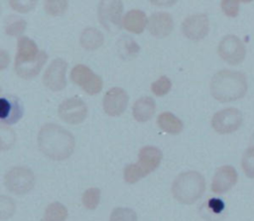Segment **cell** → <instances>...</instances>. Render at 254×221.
<instances>
[{
	"instance_id": "1",
	"label": "cell",
	"mask_w": 254,
	"mask_h": 221,
	"mask_svg": "<svg viewBox=\"0 0 254 221\" xmlns=\"http://www.w3.org/2000/svg\"><path fill=\"white\" fill-rule=\"evenodd\" d=\"M73 136L57 124H45L38 135L41 152L55 161H63L71 156L74 150Z\"/></svg>"
},
{
	"instance_id": "2",
	"label": "cell",
	"mask_w": 254,
	"mask_h": 221,
	"mask_svg": "<svg viewBox=\"0 0 254 221\" xmlns=\"http://www.w3.org/2000/svg\"><path fill=\"white\" fill-rule=\"evenodd\" d=\"M209 87L214 99L220 102H231L245 96L248 82L244 73L222 69L212 76Z\"/></svg>"
},
{
	"instance_id": "3",
	"label": "cell",
	"mask_w": 254,
	"mask_h": 221,
	"mask_svg": "<svg viewBox=\"0 0 254 221\" xmlns=\"http://www.w3.org/2000/svg\"><path fill=\"white\" fill-rule=\"evenodd\" d=\"M47 58V54L39 51L34 41L28 37H21L18 41L15 71L22 78H32L40 72Z\"/></svg>"
},
{
	"instance_id": "4",
	"label": "cell",
	"mask_w": 254,
	"mask_h": 221,
	"mask_svg": "<svg viewBox=\"0 0 254 221\" xmlns=\"http://www.w3.org/2000/svg\"><path fill=\"white\" fill-rule=\"evenodd\" d=\"M205 190V180L202 174L195 170L180 173L172 184L175 199L183 204H192L201 197Z\"/></svg>"
},
{
	"instance_id": "5",
	"label": "cell",
	"mask_w": 254,
	"mask_h": 221,
	"mask_svg": "<svg viewBox=\"0 0 254 221\" xmlns=\"http://www.w3.org/2000/svg\"><path fill=\"white\" fill-rule=\"evenodd\" d=\"M4 182L9 191L15 194H25L34 187L35 175L28 167L15 166L7 171Z\"/></svg>"
},
{
	"instance_id": "6",
	"label": "cell",
	"mask_w": 254,
	"mask_h": 221,
	"mask_svg": "<svg viewBox=\"0 0 254 221\" xmlns=\"http://www.w3.org/2000/svg\"><path fill=\"white\" fill-rule=\"evenodd\" d=\"M123 3L118 0L100 1L98 5V19L100 24L111 33L121 29V15Z\"/></svg>"
},
{
	"instance_id": "7",
	"label": "cell",
	"mask_w": 254,
	"mask_h": 221,
	"mask_svg": "<svg viewBox=\"0 0 254 221\" xmlns=\"http://www.w3.org/2000/svg\"><path fill=\"white\" fill-rule=\"evenodd\" d=\"M217 53L219 56L229 64L241 63L246 55V48L243 42L235 35L224 36L218 44Z\"/></svg>"
},
{
	"instance_id": "8",
	"label": "cell",
	"mask_w": 254,
	"mask_h": 221,
	"mask_svg": "<svg viewBox=\"0 0 254 221\" xmlns=\"http://www.w3.org/2000/svg\"><path fill=\"white\" fill-rule=\"evenodd\" d=\"M243 122V115L233 107L224 108L216 112L211 119V126L219 134H230L240 128Z\"/></svg>"
},
{
	"instance_id": "9",
	"label": "cell",
	"mask_w": 254,
	"mask_h": 221,
	"mask_svg": "<svg viewBox=\"0 0 254 221\" xmlns=\"http://www.w3.org/2000/svg\"><path fill=\"white\" fill-rule=\"evenodd\" d=\"M70 79L90 95L96 94L102 89L101 77L84 64H76L71 69Z\"/></svg>"
},
{
	"instance_id": "10",
	"label": "cell",
	"mask_w": 254,
	"mask_h": 221,
	"mask_svg": "<svg viewBox=\"0 0 254 221\" xmlns=\"http://www.w3.org/2000/svg\"><path fill=\"white\" fill-rule=\"evenodd\" d=\"M87 115V107L85 103L78 97H70L65 99L59 106L60 118L68 124H79Z\"/></svg>"
},
{
	"instance_id": "11",
	"label": "cell",
	"mask_w": 254,
	"mask_h": 221,
	"mask_svg": "<svg viewBox=\"0 0 254 221\" xmlns=\"http://www.w3.org/2000/svg\"><path fill=\"white\" fill-rule=\"evenodd\" d=\"M67 63L62 58H56L54 59L51 64L46 69L43 81L44 84L54 90H62L65 87L66 81H65V72H66Z\"/></svg>"
},
{
	"instance_id": "12",
	"label": "cell",
	"mask_w": 254,
	"mask_h": 221,
	"mask_svg": "<svg viewBox=\"0 0 254 221\" xmlns=\"http://www.w3.org/2000/svg\"><path fill=\"white\" fill-rule=\"evenodd\" d=\"M209 30V21L205 14H194L187 17L182 24L184 35L193 41L203 39Z\"/></svg>"
},
{
	"instance_id": "13",
	"label": "cell",
	"mask_w": 254,
	"mask_h": 221,
	"mask_svg": "<svg viewBox=\"0 0 254 221\" xmlns=\"http://www.w3.org/2000/svg\"><path fill=\"white\" fill-rule=\"evenodd\" d=\"M128 104V95L126 91L120 87L109 89L103 98L104 111L110 116H118L122 114Z\"/></svg>"
},
{
	"instance_id": "14",
	"label": "cell",
	"mask_w": 254,
	"mask_h": 221,
	"mask_svg": "<svg viewBox=\"0 0 254 221\" xmlns=\"http://www.w3.org/2000/svg\"><path fill=\"white\" fill-rule=\"evenodd\" d=\"M238 175L236 169L231 166H222L218 167L213 175L211 190L214 193H223L228 191L237 182Z\"/></svg>"
},
{
	"instance_id": "15",
	"label": "cell",
	"mask_w": 254,
	"mask_h": 221,
	"mask_svg": "<svg viewBox=\"0 0 254 221\" xmlns=\"http://www.w3.org/2000/svg\"><path fill=\"white\" fill-rule=\"evenodd\" d=\"M162 158V152L157 147L146 146L139 151L138 162L136 165L145 177L159 166Z\"/></svg>"
},
{
	"instance_id": "16",
	"label": "cell",
	"mask_w": 254,
	"mask_h": 221,
	"mask_svg": "<svg viewBox=\"0 0 254 221\" xmlns=\"http://www.w3.org/2000/svg\"><path fill=\"white\" fill-rule=\"evenodd\" d=\"M23 108L20 100L13 95L0 98V117L4 123L13 124L20 120Z\"/></svg>"
},
{
	"instance_id": "17",
	"label": "cell",
	"mask_w": 254,
	"mask_h": 221,
	"mask_svg": "<svg viewBox=\"0 0 254 221\" xmlns=\"http://www.w3.org/2000/svg\"><path fill=\"white\" fill-rule=\"evenodd\" d=\"M174 27L173 18L169 13L156 12L151 15L148 21L149 32L158 38H164L168 36Z\"/></svg>"
},
{
	"instance_id": "18",
	"label": "cell",
	"mask_w": 254,
	"mask_h": 221,
	"mask_svg": "<svg viewBox=\"0 0 254 221\" xmlns=\"http://www.w3.org/2000/svg\"><path fill=\"white\" fill-rule=\"evenodd\" d=\"M156 111V104L153 98L149 96L141 97L133 104L132 114L135 120L145 122L151 119Z\"/></svg>"
},
{
	"instance_id": "19",
	"label": "cell",
	"mask_w": 254,
	"mask_h": 221,
	"mask_svg": "<svg viewBox=\"0 0 254 221\" xmlns=\"http://www.w3.org/2000/svg\"><path fill=\"white\" fill-rule=\"evenodd\" d=\"M122 23L127 31L135 34H140L144 31V28L148 24V21L143 11L133 9L127 12V14L123 18Z\"/></svg>"
},
{
	"instance_id": "20",
	"label": "cell",
	"mask_w": 254,
	"mask_h": 221,
	"mask_svg": "<svg viewBox=\"0 0 254 221\" xmlns=\"http://www.w3.org/2000/svg\"><path fill=\"white\" fill-rule=\"evenodd\" d=\"M159 127L170 134H179L183 130V122L171 112H163L157 118Z\"/></svg>"
},
{
	"instance_id": "21",
	"label": "cell",
	"mask_w": 254,
	"mask_h": 221,
	"mask_svg": "<svg viewBox=\"0 0 254 221\" xmlns=\"http://www.w3.org/2000/svg\"><path fill=\"white\" fill-rule=\"evenodd\" d=\"M80 45L86 50L98 49L103 44L102 33L95 28H86L80 35Z\"/></svg>"
},
{
	"instance_id": "22",
	"label": "cell",
	"mask_w": 254,
	"mask_h": 221,
	"mask_svg": "<svg viewBox=\"0 0 254 221\" xmlns=\"http://www.w3.org/2000/svg\"><path fill=\"white\" fill-rule=\"evenodd\" d=\"M67 218V209L61 202L55 201L49 204L45 210L44 219L46 221H65Z\"/></svg>"
},
{
	"instance_id": "23",
	"label": "cell",
	"mask_w": 254,
	"mask_h": 221,
	"mask_svg": "<svg viewBox=\"0 0 254 221\" xmlns=\"http://www.w3.org/2000/svg\"><path fill=\"white\" fill-rule=\"evenodd\" d=\"M100 189L97 187H90L88 189H86L81 197V201L83 206L86 209L89 210H93L95 209L100 201Z\"/></svg>"
},
{
	"instance_id": "24",
	"label": "cell",
	"mask_w": 254,
	"mask_h": 221,
	"mask_svg": "<svg viewBox=\"0 0 254 221\" xmlns=\"http://www.w3.org/2000/svg\"><path fill=\"white\" fill-rule=\"evenodd\" d=\"M241 167L249 178H254V147L250 146L241 159Z\"/></svg>"
},
{
	"instance_id": "25",
	"label": "cell",
	"mask_w": 254,
	"mask_h": 221,
	"mask_svg": "<svg viewBox=\"0 0 254 221\" xmlns=\"http://www.w3.org/2000/svg\"><path fill=\"white\" fill-rule=\"evenodd\" d=\"M109 221H137V214L131 208L117 207L112 210Z\"/></svg>"
},
{
	"instance_id": "26",
	"label": "cell",
	"mask_w": 254,
	"mask_h": 221,
	"mask_svg": "<svg viewBox=\"0 0 254 221\" xmlns=\"http://www.w3.org/2000/svg\"><path fill=\"white\" fill-rule=\"evenodd\" d=\"M26 28V21L21 18L10 17L6 24V33L10 36H18L25 31Z\"/></svg>"
},
{
	"instance_id": "27",
	"label": "cell",
	"mask_w": 254,
	"mask_h": 221,
	"mask_svg": "<svg viewBox=\"0 0 254 221\" xmlns=\"http://www.w3.org/2000/svg\"><path fill=\"white\" fill-rule=\"evenodd\" d=\"M172 87V82L169 77L163 75L156 81H154L151 85V89L153 93L157 96H163L167 94Z\"/></svg>"
},
{
	"instance_id": "28",
	"label": "cell",
	"mask_w": 254,
	"mask_h": 221,
	"mask_svg": "<svg viewBox=\"0 0 254 221\" xmlns=\"http://www.w3.org/2000/svg\"><path fill=\"white\" fill-rule=\"evenodd\" d=\"M67 9V1H45V10L52 16L62 15Z\"/></svg>"
},
{
	"instance_id": "29",
	"label": "cell",
	"mask_w": 254,
	"mask_h": 221,
	"mask_svg": "<svg viewBox=\"0 0 254 221\" xmlns=\"http://www.w3.org/2000/svg\"><path fill=\"white\" fill-rule=\"evenodd\" d=\"M123 175H124L125 181L128 183H135L144 177V175L142 174V172L140 171L136 164H130L126 166L123 171Z\"/></svg>"
},
{
	"instance_id": "30",
	"label": "cell",
	"mask_w": 254,
	"mask_h": 221,
	"mask_svg": "<svg viewBox=\"0 0 254 221\" xmlns=\"http://www.w3.org/2000/svg\"><path fill=\"white\" fill-rule=\"evenodd\" d=\"M223 13L228 17H236L239 13V1L237 0H223L220 2Z\"/></svg>"
},
{
	"instance_id": "31",
	"label": "cell",
	"mask_w": 254,
	"mask_h": 221,
	"mask_svg": "<svg viewBox=\"0 0 254 221\" xmlns=\"http://www.w3.org/2000/svg\"><path fill=\"white\" fill-rule=\"evenodd\" d=\"M9 3L14 10L18 12H27L33 9L37 2L35 0H11Z\"/></svg>"
},
{
	"instance_id": "32",
	"label": "cell",
	"mask_w": 254,
	"mask_h": 221,
	"mask_svg": "<svg viewBox=\"0 0 254 221\" xmlns=\"http://www.w3.org/2000/svg\"><path fill=\"white\" fill-rule=\"evenodd\" d=\"M125 39H123L120 42V48L124 49L123 54H127V55H136V53L138 52L139 48L137 46V44L130 38V37H124Z\"/></svg>"
},
{
	"instance_id": "33",
	"label": "cell",
	"mask_w": 254,
	"mask_h": 221,
	"mask_svg": "<svg viewBox=\"0 0 254 221\" xmlns=\"http://www.w3.org/2000/svg\"><path fill=\"white\" fill-rule=\"evenodd\" d=\"M208 206L214 213H219L224 208V203L218 198H211L208 201Z\"/></svg>"
},
{
	"instance_id": "34",
	"label": "cell",
	"mask_w": 254,
	"mask_h": 221,
	"mask_svg": "<svg viewBox=\"0 0 254 221\" xmlns=\"http://www.w3.org/2000/svg\"><path fill=\"white\" fill-rule=\"evenodd\" d=\"M5 55V52L4 51H1V55H0V58H1V68H4L5 65L7 64V61L9 62V57L7 58H4V55Z\"/></svg>"
},
{
	"instance_id": "35",
	"label": "cell",
	"mask_w": 254,
	"mask_h": 221,
	"mask_svg": "<svg viewBox=\"0 0 254 221\" xmlns=\"http://www.w3.org/2000/svg\"><path fill=\"white\" fill-rule=\"evenodd\" d=\"M250 146L254 147V133H253V135L250 138Z\"/></svg>"
},
{
	"instance_id": "36",
	"label": "cell",
	"mask_w": 254,
	"mask_h": 221,
	"mask_svg": "<svg viewBox=\"0 0 254 221\" xmlns=\"http://www.w3.org/2000/svg\"><path fill=\"white\" fill-rule=\"evenodd\" d=\"M41 221H46V220H45V219H44V218H43V219H42V220H41Z\"/></svg>"
}]
</instances>
